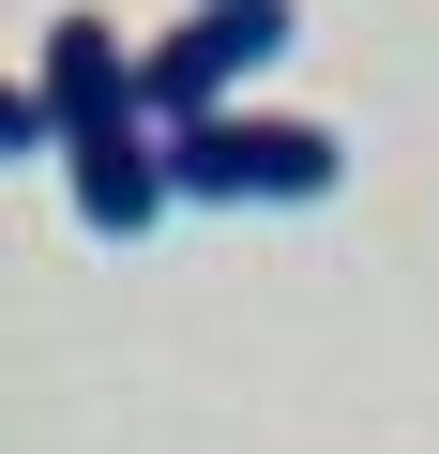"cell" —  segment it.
<instances>
[{
	"label": "cell",
	"instance_id": "obj_3",
	"mask_svg": "<svg viewBox=\"0 0 439 454\" xmlns=\"http://www.w3.org/2000/svg\"><path fill=\"white\" fill-rule=\"evenodd\" d=\"M137 106V46L106 31V16H46V61H31V91L0 106V137L16 152H76L91 121H122Z\"/></svg>",
	"mask_w": 439,
	"mask_h": 454
},
{
	"label": "cell",
	"instance_id": "obj_2",
	"mask_svg": "<svg viewBox=\"0 0 439 454\" xmlns=\"http://www.w3.org/2000/svg\"><path fill=\"white\" fill-rule=\"evenodd\" d=\"M288 31H303L288 0H197L167 46H137V106H152L167 137H182V121H228V106H243V76H258Z\"/></svg>",
	"mask_w": 439,
	"mask_h": 454
},
{
	"label": "cell",
	"instance_id": "obj_4",
	"mask_svg": "<svg viewBox=\"0 0 439 454\" xmlns=\"http://www.w3.org/2000/svg\"><path fill=\"white\" fill-rule=\"evenodd\" d=\"M61 182H76V227H106V243H137V227L182 197V182H167V121H152V106L91 121V137L61 152Z\"/></svg>",
	"mask_w": 439,
	"mask_h": 454
},
{
	"label": "cell",
	"instance_id": "obj_1",
	"mask_svg": "<svg viewBox=\"0 0 439 454\" xmlns=\"http://www.w3.org/2000/svg\"><path fill=\"white\" fill-rule=\"evenodd\" d=\"M167 182L212 197V212H303V197L349 182V152H333V121H303V106H228V121H182V137H167Z\"/></svg>",
	"mask_w": 439,
	"mask_h": 454
}]
</instances>
